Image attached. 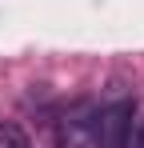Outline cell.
<instances>
[{
  "label": "cell",
  "mask_w": 144,
  "mask_h": 148,
  "mask_svg": "<svg viewBox=\"0 0 144 148\" xmlns=\"http://www.w3.org/2000/svg\"><path fill=\"white\" fill-rule=\"evenodd\" d=\"M136 120V104L132 100H112L92 116V144L96 148H128Z\"/></svg>",
  "instance_id": "obj_1"
},
{
  "label": "cell",
  "mask_w": 144,
  "mask_h": 148,
  "mask_svg": "<svg viewBox=\"0 0 144 148\" xmlns=\"http://www.w3.org/2000/svg\"><path fill=\"white\" fill-rule=\"evenodd\" d=\"M56 144L60 148H88L92 144V112L88 108H72L56 128Z\"/></svg>",
  "instance_id": "obj_2"
},
{
  "label": "cell",
  "mask_w": 144,
  "mask_h": 148,
  "mask_svg": "<svg viewBox=\"0 0 144 148\" xmlns=\"http://www.w3.org/2000/svg\"><path fill=\"white\" fill-rule=\"evenodd\" d=\"M0 148H32V140L20 124H0Z\"/></svg>",
  "instance_id": "obj_3"
},
{
  "label": "cell",
  "mask_w": 144,
  "mask_h": 148,
  "mask_svg": "<svg viewBox=\"0 0 144 148\" xmlns=\"http://www.w3.org/2000/svg\"><path fill=\"white\" fill-rule=\"evenodd\" d=\"M136 148H144V128H140V140H136Z\"/></svg>",
  "instance_id": "obj_4"
}]
</instances>
